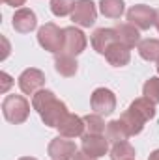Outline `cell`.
Returning a JSON list of instances; mask_svg holds the SVG:
<instances>
[{
  "label": "cell",
  "instance_id": "cell-15",
  "mask_svg": "<svg viewBox=\"0 0 159 160\" xmlns=\"http://www.w3.org/2000/svg\"><path fill=\"white\" fill-rule=\"evenodd\" d=\"M116 43V36H114V28H97L94 34H92V47L96 52L99 54H105L111 45Z\"/></svg>",
  "mask_w": 159,
  "mask_h": 160
},
{
  "label": "cell",
  "instance_id": "cell-30",
  "mask_svg": "<svg viewBox=\"0 0 159 160\" xmlns=\"http://www.w3.org/2000/svg\"><path fill=\"white\" fill-rule=\"evenodd\" d=\"M19 160H38V158H34V157H23V158H19Z\"/></svg>",
  "mask_w": 159,
  "mask_h": 160
},
{
  "label": "cell",
  "instance_id": "cell-28",
  "mask_svg": "<svg viewBox=\"0 0 159 160\" xmlns=\"http://www.w3.org/2000/svg\"><path fill=\"white\" fill-rule=\"evenodd\" d=\"M2 43H4V54H2V60H6L8 54H9V45H8V39H6V38H2Z\"/></svg>",
  "mask_w": 159,
  "mask_h": 160
},
{
  "label": "cell",
  "instance_id": "cell-8",
  "mask_svg": "<svg viewBox=\"0 0 159 160\" xmlns=\"http://www.w3.org/2000/svg\"><path fill=\"white\" fill-rule=\"evenodd\" d=\"M80 147L82 151L92 157V158H99V157H105L107 151H109V140L107 136H101V134H82V142H80Z\"/></svg>",
  "mask_w": 159,
  "mask_h": 160
},
{
  "label": "cell",
  "instance_id": "cell-10",
  "mask_svg": "<svg viewBox=\"0 0 159 160\" xmlns=\"http://www.w3.org/2000/svg\"><path fill=\"white\" fill-rule=\"evenodd\" d=\"M84 48H86V36L82 34V30L75 26L64 28V54L79 56Z\"/></svg>",
  "mask_w": 159,
  "mask_h": 160
},
{
  "label": "cell",
  "instance_id": "cell-14",
  "mask_svg": "<svg viewBox=\"0 0 159 160\" xmlns=\"http://www.w3.org/2000/svg\"><path fill=\"white\" fill-rule=\"evenodd\" d=\"M120 121L125 125V128H127V132H129V136H135V134H140L142 132V128H144V123H146V118L137 110V108H133L131 104H129V108L122 114V118Z\"/></svg>",
  "mask_w": 159,
  "mask_h": 160
},
{
  "label": "cell",
  "instance_id": "cell-27",
  "mask_svg": "<svg viewBox=\"0 0 159 160\" xmlns=\"http://www.w3.org/2000/svg\"><path fill=\"white\" fill-rule=\"evenodd\" d=\"M71 160H96V158H92V157H88V155H86L84 151H77V153H75V157H73Z\"/></svg>",
  "mask_w": 159,
  "mask_h": 160
},
{
  "label": "cell",
  "instance_id": "cell-23",
  "mask_svg": "<svg viewBox=\"0 0 159 160\" xmlns=\"http://www.w3.org/2000/svg\"><path fill=\"white\" fill-rule=\"evenodd\" d=\"M142 95L154 104H159V77H150L142 86Z\"/></svg>",
  "mask_w": 159,
  "mask_h": 160
},
{
  "label": "cell",
  "instance_id": "cell-2",
  "mask_svg": "<svg viewBox=\"0 0 159 160\" xmlns=\"http://www.w3.org/2000/svg\"><path fill=\"white\" fill-rule=\"evenodd\" d=\"M2 114L6 121L13 125H21L30 116V102L23 95H8L2 102Z\"/></svg>",
  "mask_w": 159,
  "mask_h": 160
},
{
  "label": "cell",
  "instance_id": "cell-21",
  "mask_svg": "<svg viewBox=\"0 0 159 160\" xmlns=\"http://www.w3.org/2000/svg\"><path fill=\"white\" fill-rule=\"evenodd\" d=\"M135 147L125 140V142H118V143H112V149H111V160H133L135 158Z\"/></svg>",
  "mask_w": 159,
  "mask_h": 160
},
{
  "label": "cell",
  "instance_id": "cell-7",
  "mask_svg": "<svg viewBox=\"0 0 159 160\" xmlns=\"http://www.w3.org/2000/svg\"><path fill=\"white\" fill-rule=\"evenodd\" d=\"M17 82H19V88H21L23 93L34 95V93H38L41 88L45 86V73L40 71V69H36V67H28V69H25L19 75Z\"/></svg>",
  "mask_w": 159,
  "mask_h": 160
},
{
  "label": "cell",
  "instance_id": "cell-13",
  "mask_svg": "<svg viewBox=\"0 0 159 160\" xmlns=\"http://www.w3.org/2000/svg\"><path fill=\"white\" fill-rule=\"evenodd\" d=\"M58 130H60V136H64V138H79L86 130L84 119L75 114H68L58 125Z\"/></svg>",
  "mask_w": 159,
  "mask_h": 160
},
{
  "label": "cell",
  "instance_id": "cell-32",
  "mask_svg": "<svg viewBox=\"0 0 159 160\" xmlns=\"http://www.w3.org/2000/svg\"><path fill=\"white\" fill-rule=\"evenodd\" d=\"M157 75H159V62H157Z\"/></svg>",
  "mask_w": 159,
  "mask_h": 160
},
{
  "label": "cell",
  "instance_id": "cell-26",
  "mask_svg": "<svg viewBox=\"0 0 159 160\" xmlns=\"http://www.w3.org/2000/svg\"><path fill=\"white\" fill-rule=\"evenodd\" d=\"M2 2L8 4V6H11V8H21V6H25L26 0H2Z\"/></svg>",
  "mask_w": 159,
  "mask_h": 160
},
{
  "label": "cell",
  "instance_id": "cell-29",
  "mask_svg": "<svg viewBox=\"0 0 159 160\" xmlns=\"http://www.w3.org/2000/svg\"><path fill=\"white\" fill-rule=\"evenodd\" d=\"M148 160H159V149H156L154 153H150V157H148Z\"/></svg>",
  "mask_w": 159,
  "mask_h": 160
},
{
  "label": "cell",
  "instance_id": "cell-12",
  "mask_svg": "<svg viewBox=\"0 0 159 160\" xmlns=\"http://www.w3.org/2000/svg\"><path fill=\"white\" fill-rule=\"evenodd\" d=\"M114 36H116V43L127 47V48H133V47H139L140 43V34L139 30L129 24V22H120L114 26Z\"/></svg>",
  "mask_w": 159,
  "mask_h": 160
},
{
  "label": "cell",
  "instance_id": "cell-31",
  "mask_svg": "<svg viewBox=\"0 0 159 160\" xmlns=\"http://www.w3.org/2000/svg\"><path fill=\"white\" fill-rule=\"evenodd\" d=\"M156 28H157V32H159V11H157V21H156Z\"/></svg>",
  "mask_w": 159,
  "mask_h": 160
},
{
  "label": "cell",
  "instance_id": "cell-1",
  "mask_svg": "<svg viewBox=\"0 0 159 160\" xmlns=\"http://www.w3.org/2000/svg\"><path fill=\"white\" fill-rule=\"evenodd\" d=\"M32 106L40 114L41 121L47 127H52V128H58V125L62 123V119L69 114L68 106L62 101H58L56 95L51 89H40L38 93H34Z\"/></svg>",
  "mask_w": 159,
  "mask_h": 160
},
{
  "label": "cell",
  "instance_id": "cell-22",
  "mask_svg": "<svg viewBox=\"0 0 159 160\" xmlns=\"http://www.w3.org/2000/svg\"><path fill=\"white\" fill-rule=\"evenodd\" d=\"M84 119V127H86V132L88 134H103L105 132V121L99 114H88L82 118Z\"/></svg>",
  "mask_w": 159,
  "mask_h": 160
},
{
  "label": "cell",
  "instance_id": "cell-19",
  "mask_svg": "<svg viewBox=\"0 0 159 160\" xmlns=\"http://www.w3.org/2000/svg\"><path fill=\"white\" fill-rule=\"evenodd\" d=\"M139 54L146 62H159V39H144L139 43Z\"/></svg>",
  "mask_w": 159,
  "mask_h": 160
},
{
  "label": "cell",
  "instance_id": "cell-18",
  "mask_svg": "<svg viewBox=\"0 0 159 160\" xmlns=\"http://www.w3.org/2000/svg\"><path fill=\"white\" fill-rule=\"evenodd\" d=\"M105 136H107V140H109V142H112V143H118V142H125V140L129 138V132H127L125 125H123L120 119H116V121H111V123H107Z\"/></svg>",
  "mask_w": 159,
  "mask_h": 160
},
{
  "label": "cell",
  "instance_id": "cell-4",
  "mask_svg": "<svg viewBox=\"0 0 159 160\" xmlns=\"http://www.w3.org/2000/svg\"><path fill=\"white\" fill-rule=\"evenodd\" d=\"M127 21L137 30H148V28L156 26L157 9H154V8H150L146 4H137L127 11Z\"/></svg>",
  "mask_w": 159,
  "mask_h": 160
},
{
  "label": "cell",
  "instance_id": "cell-6",
  "mask_svg": "<svg viewBox=\"0 0 159 160\" xmlns=\"http://www.w3.org/2000/svg\"><path fill=\"white\" fill-rule=\"evenodd\" d=\"M96 19H97V9L92 0H77L75 2L73 11H71V21L75 24H79L82 28H90V26H94Z\"/></svg>",
  "mask_w": 159,
  "mask_h": 160
},
{
  "label": "cell",
  "instance_id": "cell-5",
  "mask_svg": "<svg viewBox=\"0 0 159 160\" xmlns=\"http://www.w3.org/2000/svg\"><path fill=\"white\" fill-rule=\"evenodd\" d=\"M90 104L96 114L111 116L116 110V95L109 88H97V89H94V93L90 97Z\"/></svg>",
  "mask_w": 159,
  "mask_h": 160
},
{
  "label": "cell",
  "instance_id": "cell-9",
  "mask_svg": "<svg viewBox=\"0 0 159 160\" xmlns=\"http://www.w3.org/2000/svg\"><path fill=\"white\" fill-rule=\"evenodd\" d=\"M47 153L52 160H71L77 153V147L71 140H68L64 136H56L54 140H51Z\"/></svg>",
  "mask_w": 159,
  "mask_h": 160
},
{
  "label": "cell",
  "instance_id": "cell-24",
  "mask_svg": "<svg viewBox=\"0 0 159 160\" xmlns=\"http://www.w3.org/2000/svg\"><path fill=\"white\" fill-rule=\"evenodd\" d=\"M75 2L73 0H51V11L56 17H66L68 13L73 11Z\"/></svg>",
  "mask_w": 159,
  "mask_h": 160
},
{
  "label": "cell",
  "instance_id": "cell-25",
  "mask_svg": "<svg viewBox=\"0 0 159 160\" xmlns=\"http://www.w3.org/2000/svg\"><path fill=\"white\" fill-rule=\"evenodd\" d=\"M0 78H2V84H0V93H6L9 88H11V84H13V78L6 73V71H2L0 73Z\"/></svg>",
  "mask_w": 159,
  "mask_h": 160
},
{
  "label": "cell",
  "instance_id": "cell-3",
  "mask_svg": "<svg viewBox=\"0 0 159 160\" xmlns=\"http://www.w3.org/2000/svg\"><path fill=\"white\" fill-rule=\"evenodd\" d=\"M38 43L41 48L58 54L64 50V28H58L54 22H47L38 30Z\"/></svg>",
  "mask_w": 159,
  "mask_h": 160
},
{
  "label": "cell",
  "instance_id": "cell-16",
  "mask_svg": "<svg viewBox=\"0 0 159 160\" xmlns=\"http://www.w3.org/2000/svg\"><path fill=\"white\" fill-rule=\"evenodd\" d=\"M129 50H131V48H127V47H123V45H120V43H112L111 48L105 52V58H107V62H109L112 67H123V65H127L129 60H131V52H129Z\"/></svg>",
  "mask_w": 159,
  "mask_h": 160
},
{
  "label": "cell",
  "instance_id": "cell-17",
  "mask_svg": "<svg viewBox=\"0 0 159 160\" xmlns=\"http://www.w3.org/2000/svg\"><path fill=\"white\" fill-rule=\"evenodd\" d=\"M54 69L62 77H75L77 69H79V63L73 56L62 52V54H56V58H54Z\"/></svg>",
  "mask_w": 159,
  "mask_h": 160
},
{
  "label": "cell",
  "instance_id": "cell-11",
  "mask_svg": "<svg viewBox=\"0 0 159 160\" xmlns=\"http://www.w3.org/2000/svg\"><path fill=\"white\" fill-rule=\"evenodd\" d=\"M13 28H15V32H19V34H28V32H32L36 26H38V17H36V13L32 11V9H28V8H19L17 11H15V15H13Z\"/></svg>",
  "mask_w": 159,
  "mask_h": 160
},
{
  "label": "cell",
  "instance_id": "cell-20",
  "mask_svg": "<svg viewBox=\"0 0 159 160\" xmlns=\"http://www.w3.org/2000/svg\"><path fill=\"white\" fill-rule=\"evenodd\" d=\"M123 9H125L123 0H101L99 2V11L109 19H120L123 15Z\"/></svg>",
  "mask_w": 159,
  "mask_h": 160
}]
</instances>
